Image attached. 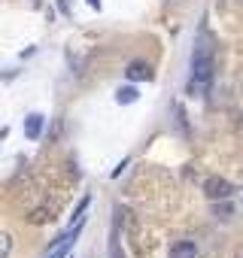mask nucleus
<instances>
[{
  "label": "nucleus",
  "mask_w": 243,
  "mask_h": 258,
  "mask_svg": "<svg viewBox=\"0 0 243 258\" xmlns=\"http://www.w3.org/2000/svg\"><path fill=\"white\" fill-rule=\"evenodd\" d=\"M204 191H207V198H210V201H228V198L234 195L231 182H228V179H219V176H210V179H207V185H204Z\"/></svg>",
  "instance_id": "2"
},
{
  "label": "nucleus",
  "mask_w": 243,
  "mask_h": 258,
  "mask_svg": "<svg viewBox=\"0 0 243 258\" xmlns=\"http://www.w3.org/2000/svg\"><path fill=\"white\" fill-rule=\"evenodd\" d=\"M210 82H213V46L207 40H201L192 52V76H189L186 91L192 97H204Z\"/></svg>",
  "instance_id": "1"
},
{
  "label": "nucleus",
  "mask_w": 243,
  "mask_h": 258,
  "mask_svg": "<svg viewBox=\"0 0 243 258\" xmlns=\"http://www.w3.org/2000/svg\"><path fill=\"white\" fill-rule=\"evenodd\" d=\"M128 79H134V82H143V79H152V67L149 64H143V61H134V64H128Z\"/></svg>",
  "instance_id": "6"
},
{
  "label": "nucleus",
  "mask_w": 243,
  "mask_h": 258,
  "mask_svg": "<svg viewBox=\"0 0 243 258\" xmlns=\"http://www.w3.org/2000/svg\"><path fill=\"white\" fill-rule=\"evenodd\" d=\"M58 7H61V13H70V0H58Z\"/></svg>",
  "instance_id": "11"
},
{
  "label": "nucleus",
  "mask_w": 243,
  "mask_h": 258,
  "mask_svg": "<svg viewBox=\"0 0 243 258\" xmlns=\"http://www.w3.org/2000/svg\"><path fill=\"white\" fill-rule=\"evenodd\" d=\"M198 255V243L195 240H179L170 246V258H195Z\"/></svg>",
  "instance_id": "5"
},
{
  "label": "nucleus",
  "mask_w": 243,
  "mask_h": 258,
  "mask_svg": "<svg viewBox=\"0 0 243 258\" xmlns=\"http://www.w3.org/2000/svg\"><path fill=\"white\" fill-rule=\"evenodd\" d=\"M234 258H243V243H240V246L234 249Z\"/></svg>",
  "instance_id": "12"
},
{
  "label": "nucleus",
  "mask_w": 243,
  "mask_h": 258,
  "mask_svg": "<svg viewBox=\"0 0 243 258\" xmlns=\"http://www.w3.org/2000/svg\"><path fill=\"white\" fill-rule=\"evenodd\" d=\"M76 234H79V228H73V231H67L64 237H58V240L49 246V252H46L43 258H64V255H70V246L76 243Z\"/></svg>",
  "instance_id": "3"
},
{
  "label": "nucleus",
  "mask_w": 243,
  "mask_h": 258,
  "mask_svg": "<svg viewBox=\"0 0 243 258\" xmlns=\"http://www.w3.org/2000/svg\"><path fill=\"white\" fill-rule=\"evenodd\" d=\"M219 213H222V216H228V213H231V210H228V204H222V207L216 204V216H219Z\"/></svg>",
  "instance_id": "10"
},
{
  "label": "nucleus",
  "mask_w": 243,
  "mask_h": 258,
  "mask_svg": "<svg viewBox=\"0 0 243 258\" xmlns=\"http://www.w3.org/2000/svg\"><path fill=\"white\" fill-rule=\"evenodd\" d=\"M10 252H13V237L7 231H0V258H7Z\"/></svg>",
  "instance_id": "8"
},
{
  "label": "nucleus",
  "mask_w": 243,
  "mask_h": 258,
  "mask_svg": "<svg viewBox=\"0 0 243 258\" xmlns=\"http://www.w3.org/2000/svg\"><path fill=\"white\" fill-rule=\"evenodd\" d=\"M43 121H46V118H43L40 112H31V115L25 118V137H28V140H37V137L43 134Z\"/></svg>",
  "instance_id": "4"
},
{
  "label": "nucleus",
  "mask_w": 243,
  "mask_h": 258,
  "mask_svg": "<svg viewBox=\"0 0 243 258\" xmlns=\"http://www.w3.org/2000/svg\"><path fill=\"white\" fill-rule=\"evenodd\" d=\"M88 7H94V10H100V0H88Z\"/></svg>",
  "instance_id": "13"
},
{
  "label": "nucleus",
  "mask_w": 243,
  "mask_h": 258,
  "mask_svg": "<svg viewBox=\"0 0 243 258\" xmlns=\"http://www.w3.org/2000/svg\"><path fill=\"white\" fill-rule=\"evenodd\" d=\"M49 219H52L49 210H34V213H31V222H34V225H43V222H49Z\"/></svg>",
  "instance_id": "9"
},
{
  "label": "nucleus",
  "mask_w": 243,
  "mask_h": 258,
  "mask_svg": "<svg viewBox=\"0 0 243 258\" xmlns=\"http://www.w3.org/2000/svg\"><path fill=\"white\" fill-rule=\"evenodd\" d=\"M137 97H140V94H137L134 85H125V88H118V91H115V100H118V103H134Z\"/></svg>",
  "instance_id": "7"
}]
</instances>
